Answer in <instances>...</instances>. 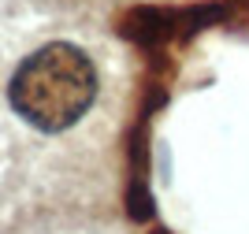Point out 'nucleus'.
Masks as SVG:
<instances>
[{
	"mask_svg": "<svg viewBox=\"0 0 249 234\" xmlns=\"http://www.w3.org/2000/svg\"><path fill=\"white\" fill-rule=\"evenodd\" d=\"M97 67L78 45L49 41L15 67L8 104L22 123L41 134H63L97 101Z\"/></svg>",
	"mask_w": 249,
	"mask_h": 234,
	"instance_id": "1",
	"label": "nucleus"
}]
</instances>
